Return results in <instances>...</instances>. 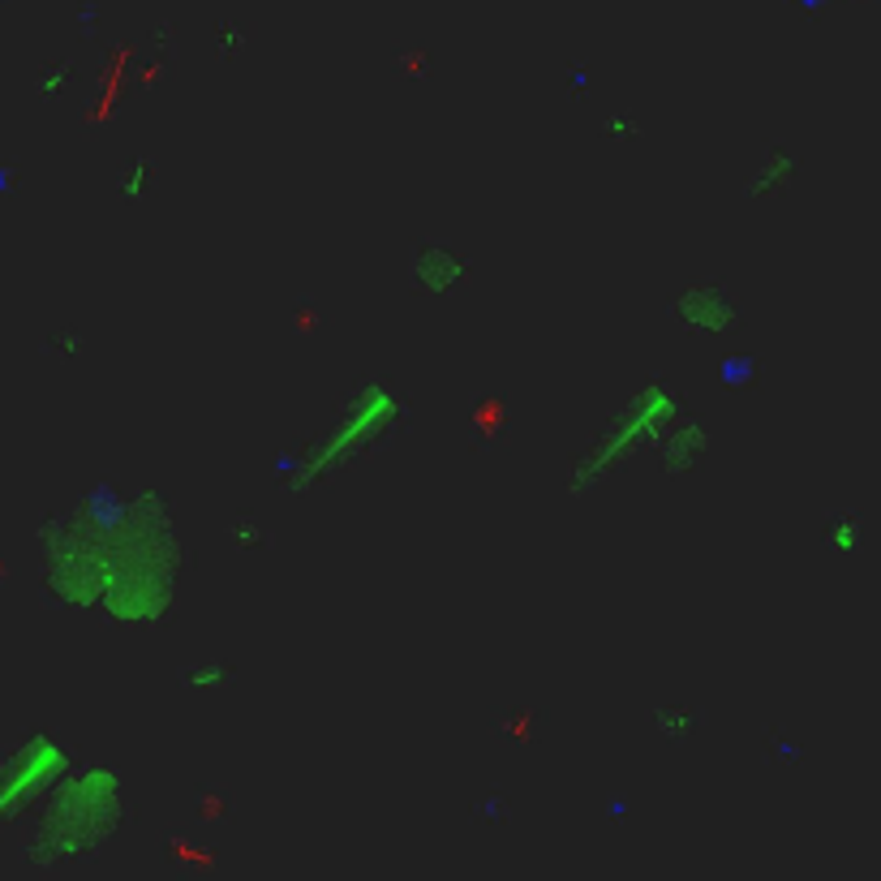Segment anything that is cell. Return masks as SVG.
I'll return each instance as SVG.
<instances>
[{"mask_svg": "<svg viewBox=\"0 0 881 881\" xmlns=\"http://www.w3.org/2000/svg\"><path fill=\"white\" fill-rule=\"evenodd\" d=\"M39 581L65 611L112 628H160L190 568L177 512L160 486H95L35 529Z\"/></svg>", "mask_w": 881, "mask_h": 881, "instance_id": "6da1fadb", "label": "cell"}, {"mask_svg": "<svg viewBox=\"0 0 881 881\" xmlns=\"http://www.w3.org/2000/svg\"><path fill=\"white\" fill-rule=\"evenodd\" d=\"M125 826V778L108 761L69 765L39 796L35 826L26 834V860L35 869L95 856Z\"/></svg>", "mask_w": 881, "mask_h": 881, "instance_id": "7a4b0ae2", "label": "cell"}, {"mask_svg": "<svg viewBox=\"0 0 881 881\" xmlns=\"http://www.w3.org/2000/svg\"><path fill=\"white\" fill-rule=\"evenodd\" d=\"M680 413H684L680 387H671L667 379L637 383L624 396V404L611 413V422H606L598 435L572 456L568 478H563V490H568L572 499H585V495H594V490H602L619 469H628L641 452H654L658 435Z\"/></svg>", "mask_w": 881, "mask_h": 881, "instance_id": "3957f363", "label": "cell"}, {"mask_svg": "<svg viewBox=\"0 0 881 881\" xmlns=\"http://www.w3.org/2000/svg\"><path fill=\"white\" fill-rule=\"evenodd\" d=\"M400 417H404V396L396 387L383 379H366L340 404V413L284 465V490L288 495H310L323 482L340 478L366 447L392 435Z\"/></svg>", "mask_w": 881, "mask_h": 881, "instance_id": "277c9868", "label": "cell"}, {"mask_svg": "<svg viewBox=\"0 0 881 881\" xmlns=\"http://www.w3.org/2000/svg\"><path fill=\"white\" fill-rule=\"evenodd\" d=\"M69 765H74V753H69V744L56 731L39 727L31 735H22V740L0 757V826L18 817L22 808L39 804V796L69 770Z\"/></svg>", "mask_w": 881, "mask_h": 881, "instance_id": "5b68a950", "label": "cell"}, {"mask_svg": "<svg viewBox=\"0 0 881 881\" xmlns=\"http://www.w3.org/2000/svg\"><path fill=\"white\" fill-rule=\"evenodd\" d=\"M671 319L680 323L692 336H705V340H731L735 331L744 323V310L735 293L727 284L718 280H692L684 288L671 293Z\"/></svg>", "mask_w": 881, "mask_h": 881, "instance_id": "8992f818", "label": "cell"}, {"mask_svg": "<svg viewBox=\"0 0 881 881\" xmlns=\"http://www.w3.org/2000/svg\"><path fill=\"white\" fill-rule=\"evenodd\" d=\"M710 447H714V430L705 426L701 417L680 413V417H675V422L658 435L654 460H658L662 478H684V473H692L705 456H710Z\"/></svg>", "mask_w": 881, "mask_h": 881, "instance_id": "52a82bcc", "label": "cell"}, {"mask_svg": "<svg viewBox=\"0 0 881 881\" xmlns=\"http://www.w3.org/2000/svg\"><path fill=\"white\" fill-rule=\"evenodd\" d=\"M409 271H413V284L422 288L426 297H452L456 288L469 280L473 263L460 250H452V245L430 241L409 258Z\"/></svg>", "mask_w": 881, "mask_h": 881, "instance_id": "ba28073f", "label": "cell"}, {"mask_svg": "<svg viewBox=\"0 0 881 881\" xmlns=\"http://www.w3.org/2000/svg\"><path fill=\"white\" fill-rule=\"evenodd\" d=\"M796 172H800V155L791 151V147L765 151L761 164L748 172V198H774V194H783L787 185L796 181Z\"/></svg>", "mask_w": 881, "mask_h": 881, "instance_id": "9c48e42d", "label": "cell"}, {"mask_svg": "<svg viewBox=\"0 0 881 881\" xmlns=\"http://www.w3.org/2000/svg\"><path fill=\"white\" fill-rule=\"evenodd\" d=\"M237 680L233 662L220 658V654H207V658H194L190 667L181 671V684L185 692H198V697H215V692H228Z\"/></svg>", "mask_w": 881, "mask_h": 881, "instance_id": "30bf717a", "label": "cell"}, {"mask_svg": "<svg viewBox=\"0 0 881 881\" xmlns=\"http://www.w3.org/2000/svg\"><path fill=\"white\" fill-rule=\"evenodd\" d=\"M649 722H654V731L662 735V740H675V744L692 740V731H697V714H692V705H680V701H675V705L671 701L654 705Z\"/></svg>", "mask_w": 881, "mask_h": 881, "instance_id": "8fae6325", "label": "cell"}, {"mask_svg": "<svg viewBox=\"0 0 881 881\" xmlns=\"http://www.w3.org/2000/svg\"><path fill=\"white\" fill-rule=\"evenodd\" d=\"M147 190H151V160H147V155H138V160H129V164L121 168L117 194H121L125 202H142V198H147Z\"/></svg>", "mask_w": 881, "mask_h": 881, "instance_id": "7c38bea8", "label": "cell"}, {"mask_svg": "<svg viewBox=\"0 0 881 881\" xmlns=\"http://www.w3.org/2000/svg\"><path fill=\"white\" fill-rule=\"evenodd\" d=\"M224 538L233 542L237 551H258V546H267V525L250 521V516H237V521L224 525Z\"/></svg>", "mask_w": 881, "mask_h": 881, "instance_id": "4fadbf2b", "label": "cell"}, {"mask_svg": "<svg viewBox=\"0 0 881 881\" xmlns=\"http://www.w3.org/2000/svg\"><path fill=\"white\" fill-rule=\"evenodd\" d=\"M598 129H602V138H611V142H641L645 138V125L632 117V112H606Z\"/></svg>", "mask_w": 881, "mask_h": 881, "instance_id": "5bb4252c", "label": "cell"}, {"mask_svg": "<svg viewBox=\"0 0 881 881\" xmlns=\"http://www.w3.org/2000/svg\"><path fill=\"white\" fill-rule=\"evenodd\" d=\"M830 546L839 555H851L860 546V516H839L834 521V529H830Z\"/></svg>", "mask_w": 881, "mask_h": 881, "instance_id": "9a60e30c", "label": "cell"}, {"mask_svg": "<svg viewBox=\"0 0 881 881\" xmlns=\"http://www.w3.org/2000/svg\"><path fill=\"white\" fill-rule=\"evenodd\" d=\"M52 353H61V357H82V353H86V340L78 336L74 327H61V331H52Z\"/></svg>", "mask_w": 881, "mask_h": 881, "instance_id": "2e32d148", "label": "cell"}, {"mask_svg": "<svg viewBox=\"0 0 881 881\" xmlns=\"http://www.w3.org/2000/svg\"><path fill=\"white\" fill-rule=\"evenodd\" d=\"M65 86H69V69H52V74H43L39 95H43V99H56V95H65Z\"/></svg>", "mask_w": 881, "mask_h": 881, "instance_id": "e0dca14e", "label": "cell"}]
</instances>
